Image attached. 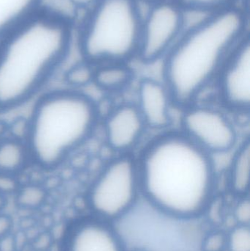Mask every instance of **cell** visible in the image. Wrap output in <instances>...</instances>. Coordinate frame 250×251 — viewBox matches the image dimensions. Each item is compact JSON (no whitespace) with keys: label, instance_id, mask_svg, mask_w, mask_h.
<instances>
[{"label":"cell","instance_id":"cell-10","mask_svg":"<svg viewBox=\"0 0 250 251\" xmlns=\"http://www.w3.org/2000/svg\"><path fill=\"white\" fill-rule=\"evenodd\" d=\"M108 223L93 216L74 220L65 230L60 251H125Z\"/></svg>","mask_w":250,"mask_h":251},{"label":"cell","instance_id":"cell-31","mask_svg":"<svg viewBox=\"0 0 250 251\" xmlns=\"http://www.w3.org/2000/svg\"></svg>","mask_w":250,"mask_h":251},{"label":"cell","instance_id":"cell-30","mask_svg":"<svg viewBox=\"0 0 250 251\" xmlns=\"http://www.w3.org/2000/svg\"><path fill=\"white\" fill-rule=\"evenodd\" d=\"M132 251H151L148 250V249H144V248H136V249H134Z\"/></svg>","mask_w":250,"mask_h":251},{"label":"cell","instance_id":"cell-25","mask_svg":"<svg viewBox=\"0 0 250 251\" xmlns=\"http://www.w3.org/2000/svg\"><path fill=\"white\" fill-rule=\"evenodd\" d=\"M16 240L13 234H10L0 239V251H16Z\"/></svg>","mask_w":250,"mask_h":251},{"label":"cell","instance_id":"cell-1","mask_svg":"<svg viewBox=\"0 0 250 251\" xmlns=\"http://www.w3.org/2000/svg\"><path fill=\"white\" fill-rule=\"evenodd\" d=\"M137 164L141 195L160 213L192 220L212 203L217 180L214 161L183 132L154 139Z\"/></svg>","mask_w":250,"mask_h":251},{"label":"cell","instance_id":"cell-26","mask_svg":"<svg viewBox=\"0 0 250 251\" xmlns=\"http://www.w3.org/2000/svg\"><path fill=\"white\" fill-rule=\"evenodd\" d=\"M97 0H70V4L77 9L91 8Z\"/></svg>","mask_w":250,"mask_h":251},{"label":"cell","instance_id":"cell-23","mask_svg":"<svg viewBox=\"0 0 250 251\" xmlns=\"http://www.w3.org/2000/svg\"><path fill=\"white\" fill-rule=\"evenodd\" d=\"M20 186L16 176L0 173V193L4 196L16 194Z\"/></svg>","mask_w":250,"mask_h":251},{"label":"cell","instance_id":"cell-14","mask_svg":"<svg viewBox=\"0 0 250 251\" xmlns=\"http://www.w3.org/2000/svg\"><path fill=\"white\" fill-rule=\"evenodd\" d=\"M30 162L26 142L8 135L0 141V173L17 176Z\"/></svg>","mask_w":250,"mask_h":251},{"label":"cell","instance_id":"cell-17","mask_svg":"<svg viewBox=\"0 0 250 251\" xmlns=\"http://www.w3.org/2000/svg\"><path fill=\"white\" fill-rule=\"evenodd\" d=\"M48 193L44 186L30 183L21 185L16 193V202L19 207L25 209H36L46 201Z\"/></svg>","mask_w":250,"mask_h":251},{"label":"cell","instance_id":"cell-20","mask_svg":"<svg viewBox=\"0 0 250 251\" xmlns=\"http://www.w3.org/2000/svg\"><path fill=\"white\" fill-rule=\"evenodd\" d=\"M178 4L187 10L212 12L219 9L228 7L233 0H176Z\"/></svg>","mask_w":250,"mask_h":251},{"label":"cell","instance_id":"cell-3","mask_svg":"<svg viewBox=\"0 0 250 251\" xmlns=\"http://www.w3.org/2000/svg\"><path fill=\"white\" fill-rule=\"evenodd\" d=\"M247 26L245 13L228 6L185 28L164 57V83L173 103L179 107L192 105L248 36Z\"/></svg>","mask_w":250,"mask_h":251},{"label":"cell","instance_id":"cell-7","mask_svg":"<svg viewBox=\"0 0 250 251\" xmlns=\"http://www.w3.org/2000/svg\"><path fill=\"white\" fill-rule=\"evenodd\" d=\"M185 26V12L178 3L162 0L151 4L142 19L137 57L153 63L165 57Z\"/></svg>","mask_w":250,"mask_h":251},{"label":"cell","instance_id":"cell-27","mask_svg":"<svg viewBox=\"0 0 250 251\" xmlns=\"http://www.w3.org/2000/svg\"><path fill=\"white\" fill-rule=\"evenodd\" d=\"M8 124L4 121L0 120V141L7 135Z\"/></svg>","mask_w":250,"mask_h":251},{"label":"cell","instance_id":"cell-8","mask_svg":"<svg viewBox=\"0 0 250 251\" xmlns=\"http://www.w3.org/2000/svg\"><path fill=\"white\" fill-rule=\"evenodd\" d=\"M182 119V132L210 155L234 148L237 131L224 113L206 105L189 106Z\"/></svg>","mask_w":250,"mask_h":251},{"label":"cell","instance_id":"cell-19","mask_svg":"<svg viewBox=\"0 0 250 251\" xmlns=\"http://www.w3.org/2000/svg\"><path fill=\"white\" fill-rule=\"evenodd\" d=\"M227 251H250V226L237 225L227 234Z\"/></svg>","mask_w":250,"mask_h":251},{"label":"cell","instance_id":"cell-12","mask_svg":"<svg viewBox=\"0 0 250 251\" xmlns=\"http://www.w3.org/2000/svg\"><path fill=\"white\" fill-rule=\"evenodd\" d=\"M171 96L164 83L152 78H144L137 89L138 110L147 128L164 130L173 122Z\"/></svg>","mask_w":250,"mask_h":251},{"label":"cell","instance_id":"cell-9","mask_svg":"<svg viewBox=\"0 0 250 251\" xmlns=\"http://www.w3.org/2000/svg\"><path fill=\"white\" fill-rule=\"evenodd\" d=\"M216 78L223 105L238 113L249 111L250 41L248 35L233 50Z\"/></svg>","mask_w":250,"mask_h":251},{"label":"cell","instance_id":"cell-2","mask_svg":"<svg viewBox=\"0 0 250 251\" xmlns=\"http://www.w3.org/2000/svg\"><path fill=\"white\" fill-rule=\"evenodd\" d=\"M73 31L70 17L41 7L0 41V113L46 86L68 57Z\"/></svg>","mask_w":250,"mask_h":251},{"label":"cell","instance_id":"cell-5","mask_svg":"<svg viewBox=\"0 0 250 251\" xmlns=\"http://www.w3.org/2000/svg\"><path fill=\"white\" fill-rule=\"evenodd\" d=\"M142 19L138 0H97L78 33L83 60L95 66L137 57Z\"/></svg>","mask_w":250,"mask_h":251},{"label":"cell","instance_id":"cell-18","mask_svg":"<svg viewBox=\"0 0 250 251\" xmlns=\"http://www.w3.org/2000/svg\"><path fill=\"white\" fill-rule=\"evenodd\" d=\"M95 66L85 60L70 66L64 75V79L68 88L81 91L93 81Z\"/></svg>","mask_w":250,"mask_h":251},{"label":"cell","instance_id":"cell-28","mask_svg":"<svg viewBox=\"0 0 250 251\" xmlns=\"http://www.w3.org/2000/svg\"><path fill=\"white\" fill-rule=\"evenodd\" d=\"M6 206H7V196L0 193V213L3 212Z\"/></svg>","mask_w":250,"mask_h":251},{"label":"cell","instance_id":"cell-22","mask_svg":"<svg viewBox=\"0 0 250 251\" xmlns=\"http://www.w3.org/2000/svg\"><path fill=\"white\" fill-rule=\"evenodd\" d=\"M233 209V217L238 225L250 226V200L249 196L239 198Z\"/></svg>","mask_w":250,"mask_h":251},{"label":"cell","instance_id":"cell-16","mask_svg":"<svg viewBox=\"0 0 250 251\" xmlns=\"http://www.w3.org/2000/svg\"><path fill=\"white\" fill-rule=\"evenodd\" d=\"M95 66L92 83L106 92L123 91L135 77L133 70L126 63H107Z\"/></svg>","mask_w":250,"mask_h":251},{"label":"cell","instance_id":"cell-29","mask_svg":"<svg viewBox=\"0 0 250 251\" xmlns=\"http://www.w3.org/2000/svg\"><path fill=\"white\" fill-rule=\"evenodd\" d=\"M140 1H143V2L148 3V4H152L154 3L158 2V1H162V0H139Z\"/></svg>","mask_w":250,"mask_h":251},{"label":"cell","instance_id":"cell-24","mask_svg":"<svg viewBox=\"0 0 250 251\" xmlns=\"http://www.w3.org/2000/svg\"><path fill=\"white\" fill-rule=\"evenodd\" d=\"M13 222L11 217L1 212L0 213V239L11 234Z\"/></svg>","mask_w":250,"mask_h":251},{"label":"cell","instance_id":"cell-11","mask_svg":"<svg viewBox=\"0 0 250 251\" xmlns=\"http://www.w3.org/2000/svg\"><path fill=\"white\" fill-rule=\"evenodd\" d=\"M146 128L136 104H120L106 118V142L113 151L126 154L137 145Z\"/></svg>","mask_w":250,"mask_h":251},{"label":"cell","instance_id":"cell-21","mask_svg":"<svg viewBox=\"0 0 250 251\" xmlns=\"http://www.w3.org/2000/svg\"><path fill=\"white\" fill-rule=\"evenodd\" d=\"M201 251H226L227 250V234L222 231L208 233L203 238Z\"/></svg>","mask_w":250,"mask_h":251},{"label":"cell","instance_id":"cell-4","mask_svg":"<svg viewBox=\"0 0 250 251\" xmlns=\"http://www.w3.org/2000/svg\"><path fill=\"white\" fill-rule=\"evenodd\" d=\"M27 119L31 162L52 171L88 141L98 125L99 111L85 93L64 88L40 97Z\"/></svg>","mask_w":250,"mask_h":251},{"label":"cell","instance_id":"cell-15","mask_svg":"<svg viewBox=\"0 0 250 251\" xmlns=\"http://www.w3.org/2000/svg\"><path fill=\"white\" fill-rule=\"evenodd\" d=\"M43 0H0V41L41 7Z\"/></svg>","mask_w":250,"mask_h":251},{"label":"cell","instance_id":"cell-6","mask_svg":"<svg viewBox=\"0 0 250 251\" xmlns=\"http://www.w3.org/2000/svg\"><path fill=\"white\" fill-rule=\"evenodd\" d=\"M141 195L137 161L126 154L110 160L91 183L86 202L92 216L113 221L129 213Z\"/></svg>","mask_w":250,"mask_h":251},{"label":"cell","instance_id":"cell-13","mask_svg":"<svg viewBox=\"0 0 250 251\" xmlns=\"http://www.w3.org/2000/svg\"><path fill=\"white\" fill-rule=\"evenodd\" d=\"M250 140H244L235 152L227 173L230 191L239 198L248 196L250 190Z\"/></svg>","mask_w":250,"mask_h":251}]
</instances>
